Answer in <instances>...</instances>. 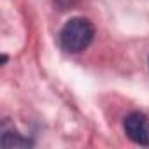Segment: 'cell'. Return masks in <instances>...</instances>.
<instances>
[{
	"label": "cell",
	"mask_w": 149,
	"mask_h": 149,
	"mask_svg": "<svg viewBox=\"0 0 149 149\" xmlns=\"http://www.w3.org/2000/svg\"><path fill=\"white\" fill-rule=\"evenodd\" d=\"M95 30L90 19L86 18H72L65 23L60 32V46L67 53H81L93 40Z\"/></svg>",
	"instance_id": "6da1fadb"
},
{
	"label": "cell",
	"mask_w": 149,
	"mask_h": 149,
	"mask_svg": "<svg viewBox=\"0 0 149 149\" xmlns=\"http://www.w3.org/2000/svg\"><path fill=\"white\" fill-rule=\"evenodd\" d=\"M125 133L139 146H149V118L142 112H132L125 118Z\"/></svg>",
	"instance_id": "7a4b0ae2"
},
{
	"label": "cell",
	"mask_w": 149,
	"mask_h": 149,
	"mask_svg": "<svg viewBox=\"0 0 149 149\" xmlns=\"http://www.w3.org/2000/svg\"><path fill=\"white\" fill-rule=\"evenodd\" d=\"M2 146L4 147H28L32 146V142L28 139H25L23 135H19L14 130H6L2 132Z\"/></svg>",
	"instance_id": "3957f363"
}]
</instances>
